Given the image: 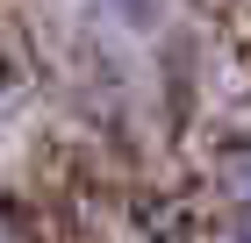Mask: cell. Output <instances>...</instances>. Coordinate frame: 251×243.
Returning a JSON list of instances; mask_svg holds the SVG:
<instances>
[{
	"mask_svg": "<svg viewBox=\"0 0 251 243\" xmlns=\"http://www.w3.org/2000/svg\"><path fill=\"white\" fill-rule=\"evenodd\" d=\"M0 243H36V236H29V222H22L15 207H0Z\"/></svg>",
	"mask_w": 251,
	"mask_h": 243,
	"instance_id": "3957f363",
	"label": "cell"
},
{
	"mask_svg": "<svg viewBox=\"0 0 251 243\" xmlns=\"http://www.w3.org/2000/svg\"><path fill=\"white\" fill-rule=\"evenodd\" d=\"M223 243H244V236H223Z\"/></svg>",
	"mask_w": 251,
	"mask_h": 243,
	"instance_id": "277c9868",
	"label": "cell"
},
{
	"mask_svg": "<svg viewBox=\"0 0 251 243\" xmlns=\"http://www.w3.org/2000/svg\"><path fill=\"white\" fill-rule=\"evenodd\" d=\"M108 15H122V22H136V29H151L158 15H165V0H100Z\"/></svg>",
	"mask_w": 251,
	"mask_h": 243,
	"instance_id": "7a4b0ae2",
	"label": "cell"
},
{
	"mask_svg": "<svg viewBox=\"0 0 251 243\" xmlns=\"http://www.w3.org/2000/svg\"><path fill=\"white\" fill-rule=\"evenodd\" d=\"M215 179H223V200L230 215H251V136H230L223 157H215Z\"/></svg>",
	"mask_w": 251,
	"mask_h": 243,
	"instance_id": "6da1fadb",
	"label": "cell"
}]
</instances>
